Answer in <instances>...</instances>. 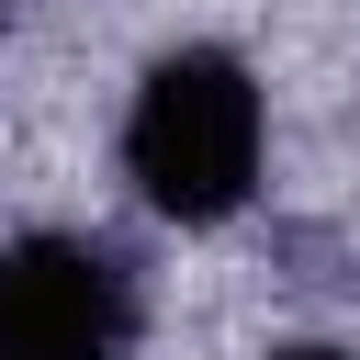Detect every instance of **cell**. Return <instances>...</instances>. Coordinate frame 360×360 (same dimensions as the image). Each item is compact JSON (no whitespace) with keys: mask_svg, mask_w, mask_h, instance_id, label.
Returning <instances> with one entry per match:
<instances>
[{"mask_svg":"<svg viewBox=\"0 0 360 360\" xmlns=\"http://www.w3.org/2000/svg\"><path fill=\"white\" fill-rule=\"evenodd\" d=\"M124 169L169 225H225L259 180V79L225 45L158 56L135 112H124Z\"/></svg>","mask_w":360,"mask_h":360,"instance_id":"obj_1","label":"cell"},{"mask_svg":"<svg viewBox=\"0 0 360 360\" xmlns=\"http://www.w3.org/2000/svg\"><path fill=\"white\" fill-rule=\"evenodd\" d=\"M124 349H135V270L101 236L0 248V360H124Z\"/></svg>","mask_w":360,"mask_h":360,"instance_id":"obj_2","label":"cell"},{"mask_svg":"<svg viewBox=\"0 0 360 360\" xmlns=\"http://www.w3.org/2000/svg\"><path fill=\"white\" fill-rule=\"evenodd\" d=\"M270 360H349V349H270Z\"/></svg>","mask_w":360,"mask_h":360,"instance_id":"obj_3","label":"cell"}]
</instances>
